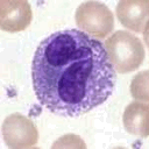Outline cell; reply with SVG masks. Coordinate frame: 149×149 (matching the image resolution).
Wrapping results in <instances>:
<instances>
[{
	"label": "cell",
	"mask_w": 149,
	"mask_h": 149,
	"mask_svg": "<svg viewBox=\"0 0 149 149\" xmlns=\"http://www.w3.org/2000/svg\"><path fill=\"white\" fill-rule=\"evenodd\" d=\"M148 14L149 3L146 0H121L116 6L120 22L134 31H142L147 28Z\"/></svg>",
	"instance_id": "6"
},
{
	"label": "cell",
	"mask_w": 149,
	"mask_h": 149,
	"mask_svg": "<svg viewBox=\"0 0 149 149\" xmlns=\"http://www.w3.org/2000/svg\"><path fill=\"white\" fill-rule=\"evenodd\" d=\"M31 20L30 5L27 1H1L0 26L7 31L23 30Z\"/></svg>",
	"instance_id": "5"
},
{
	"label": "cell",
	"mask_w": 149,
	"mask_h": 149,
	"mask_svg": "<svg viewBox=\"0 0 149 149\" xmlns=\"http://www.w3.org/2000/svg\"><path fill=\"white\" fill-rule=\"evenodd\" d=\"M31 78L43 106L58 115L78 116L112 94L116 73L100 41L79 29H64L38 44Z\"/></svg>",
	"instance_id": "1"
},
{
	"label": "cell",
	"mask_w": 149,
	"mask_h": 149,
	"mask_svg": "<svg viewBox=\"0 0 149 149\" xmlns=\"http://www.w3.org/2000/svg\"><path fill=\"white\" fill-rule=\"evenodd\" d=\"M123 125L129 133L147 137L149 134L148 105L137 101L129 104L123 113Z\"/></svg>",
	"instance_id": "7"
},
{
	"label": "cell",
	"mask_w": 149,
	"mask_h": 149,
	"mask_svg": "<svg viewBox=\"0 0 149 149\" xmlns=\"http://www.w3.org/2000/svg\"><path fill=\"white\" fill-rule=\"evenodd\" d=\"M81 31L99 38L106 37L114 27V17L108 7L99 1H86L78 6L74 15Z\"/></svg>",
	"instance_id": "3"
},
{
	"label": "cell",
	"mask_w": 149,
	"mask_h": 149,
	"mask_svg": "<svg viewBox=\"0 0 149 149\" xmlns=\"http://www.w3.org/2000/svg\"><path fill=\"white\" fill-rule=\"evenodd\" d=\"M130 91L134 98L148 101V71H143L139 73L132 83Z\"/></svg>",
	"instance_id": "8"
},
{
	"label": "cell",
	"mask_w": 149,
	"mask_h": 149,
	"mask_svg": "<svg viewBox=\"0 0 149 149\" xmlns=\"http://www.w3.org/2000/svg\"><path fill=\"white\" fill-rule=\"evenodd\" d=\"M111 64L121 73L136 70L144 59V48L139 37L127 30H118L104 44Z\"/></svg>",
	"instance_id": "2"
},
{
	"label": "cell",
	"mask_w": 149,
	"mask_h": 149,
	"mask_svg": "<svg viewBox=\"0 0 149 149\" xmlns=\"http://www.w3.org/2000/svg\"><path fill=\"white\" fill-rule=\"evenodd\" d=\"M5 142L10 148H28L38 140V133L34 123L21 114H12L2 125Z\"/></svg>",
	"instance_id": "4"
}]
</instances>
